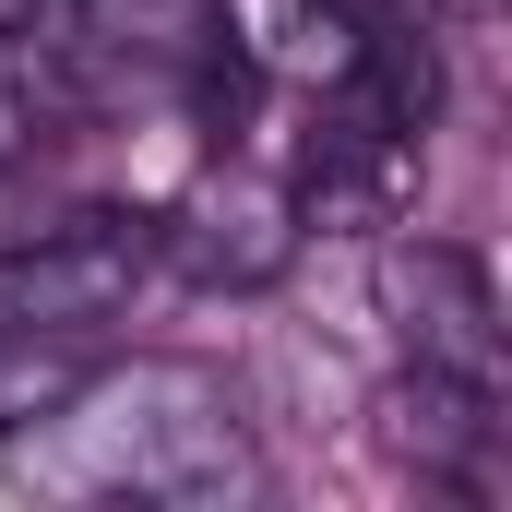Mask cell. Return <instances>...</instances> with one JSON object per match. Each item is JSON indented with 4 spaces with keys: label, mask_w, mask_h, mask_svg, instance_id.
Instances as JSON below:
<instances>
[{
    "label": "cell",
    "mask_w": 512,
    "mask_h": 512,
    "mask_svg": "<svg viewBox=\"0 0 512 512\" xmlns=\"http://www.w3.org/2000/svg\"><path fill=\"white\" fill-rule=\"evenodd\" d=\"M12 489L36 501H143V512H227L262 489L239 393L191 358L72 370L12 429Z\"/></svg>",
    "instance_id": "obj_1"
},
{
    "label": "cell",
    "mask_w": 512,
    "mask_h": 512,
    "mask_svg": "<svg viewBox=\"0 0 512 512\" xmlns=\"http://www.w3.org/2000/svg\"><path fill=\"white\" fill-rule=\"evenodd\" d=\"M382 310H393V346H405L417 382L501 393V286H489L477 251H453V239H393L382 251Z\"/></svg>",
    "instance_id": "obj_2"
},
{
    "label": "cell",
    "mask_w": 512,
    "mask_h": 512,
    "mask_svg": "<svg viewBox=\"0 0 512 512\" xmlns=\"http://www.w3.org/2000/svg\"><path fill=\"white\" fill-rule=\"evenodd\" d=\"M155 262V215H72L0 251V334H96Z\"/></svg>",
    "instance_id": "obj_3"
},
{
    "label": "cell",
    "mask_w": 512,
    "mask_h": 512,
    "mask_svg": "<svg viewBox=\"0 0 512 512\" xmlns=\"http://www.w3.org/2000/svg\"><path fill=\"white\" fill-rule=\"evenodd\" d=\"M155 251L179 262V274H203V286H262L274 262L298 251V203L251 179V167H227V179H203L167 227H155Z\"/></svg>",
    "instance_id": "obj_4"
}]
</instances>
